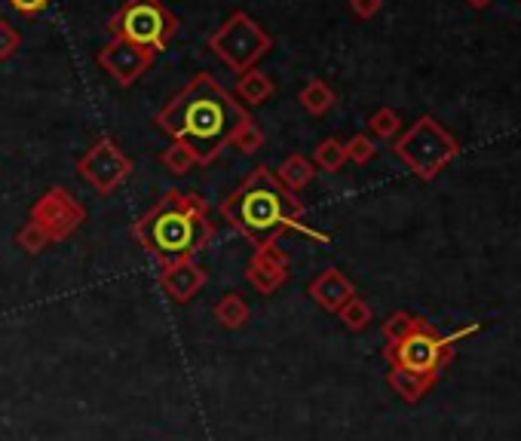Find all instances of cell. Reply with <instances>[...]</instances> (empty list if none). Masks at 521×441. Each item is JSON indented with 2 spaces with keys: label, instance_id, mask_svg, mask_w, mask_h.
I'll return each mask as SVG.
<instances>
[{
  "label": "cell",
  "instance_id": "obj_27",
  "mask_svg": "<svg viewBox=\"0 0 521 441\" xmlns=\"http://www.w3.org/2000/svg\"><path fill=\"white\" fill-rule=\"evenodd\" d=\"M19 46H22V34L7 19H0V62H10L19 53Z\"/></svg>",
  "mask_w": 521,
  "mask_h": 441
},
{
  "label": "cell",
  "instance_id": "obj_23",
  "mask_svg": "<svg viewBox=\"0 0 521 441\" xmlns=\"http://www.w3.org/2000/svg\"><path fill=\"white\" fill-rule=\"evenodd\" d=\"M230 147H236L240 154H258L261 147H264V132L255 120H246L240 129H236L230 135Z\"/></svg>",
  "mask_w": 521,
  "mask_h": 441
},
{
  "label": "cell",
  "instance_id": "obj_2",
  "mask_svg": "<svg viewBox=\"0 0 521 441\" xmlns=\"http://www.w3.org/2000/svg\"><path fill=\"white\" fill-rule=\"evenodd\" d=\"M221 215L224 221L246 236L255 252L258 249H270V245L279 242V236L286 230H301L313 239H328L316 230H310L301 218H304V206L295 193H289L276 181V175L267 166H255L240 187H233L224 203H221Z\"/></svg>",
  "mask_w": 521,
  "mask_h": 441
},
{
  "label": "cell",
  "instance_id": "obj_1",
  "mask_svg": "<svg viewBox=\"0 0 521 441\" xmlns=\"http://www.w3.org/2000/svg\"><path fill=\"white\" fill-rule=\"evenodd\" d=\"M246 120H252V114L206 71L187 80L154 117L160 132L191 147L200 166L215 163L230 144V135Z\"/></svg>",
  "mask_w": 521,
  "mask_h": 441
},
{
  "label": "cell",
  "instance_id": "obj_16",
  "mask_svg": "<svg viewBox=\"0 0 521 441\" xmlns=\"http://www.w3.org/2000/svg\"><path fill=\"white\" fill-rule=\"evenodd\" d=\"M273 175H276V181L286 187L289 193H301L316 178V166L304 154H289L286 160L279 163V169Z\"/></svg>",
  "mask_w": 521,
  "mask_h": 441
},
{
  "label": "cell",
  "instance_id": "obj_29",
  "mask_svg": "<svg viewBox=\"0 0 521 441\" xmlns=\"http://www.w3.org/2000/svg\"><path fill=\"white\" fill-rule=\"evenodd\" d=\"M384 0H350V10L356 19H374L377 13H381Z\"/></svg>",
  "mask_w": 521,
  "mask_h": 441
},
{
  "label": "cell",
  "instance_id": "obj_17",
  "mask_svg": "<svg viewBox=\"0 0 521 441\" xmlns=\"http://www.w3.org/2000/svg\"><path fill=\"white\" fill-rule=\"evenodd\" d=\"M301 108L307 111V114H313V117H322V114H328L331 108H335V102H338V95H335V89H331L325 80H319V77H313V80H307V86L301 89Z\"/></svg>",
  "mask_w": 521,
  "mask_h": 441
},
{
  "label": "cell",
  "instance_id": "obj_9",
  "mask_svg": "<svg viewBox=\"0 0 521 441\" xmlns=\"http://www.w3.org/2000/svg\"><path fill=\"white\" fill-rule=\"evenodd\" d=\"M135 163L120 151L111 135H102L89 151L77 160V172L96 187L99 193H114L129 175Z\"/></svg>",
  "mask_w": 521,
  "mask_h": 441
},
{
  "label": "cell",
  "instance_id": "obj_11",
  "mask_svg": "<svg viewBox=\"0 0 521 441\" xmlns=\"http://www.w3.org/2000/svg\"><path fill=\"white\" fill-rule=\"evenodd\" d=\"M292 267H289V255L279 249V245H270V249H258L252 255V261L246 264V282L258 291V294H273L282 285L289 282Z\"/></svg>",
  "mask_w": 521,
  "mask_h": 441
},
{
  "label": "cell",
  "instance_id": "obj_12",
  "mask_svg": "<svg viewBox=\"0 0 521 441\" xmlns=\"http://www.w3.org/2000/svg\"><path fill=\"white\" fill-rule=\"evenodd\" d=\"M206 282H209V273L194 258L160 267V288L166 291V298L172 304H191Z\"/></svg>",
  "mask_w": 521,
  "mask_h": 441
},
{
  "label": "cell",
  "instance_id": "obj_20",
  "mask_svg": "<svg viewBox=\"0 0 521 441\" xmlns=\"http://www.w3.org/2000/svg\"><path fill=\"white\" fill-rule=\"evenodd\" d=\"M338 319L344 322V328L347 331H365L368 325H371V319H374V313H371V307H368V301H362L359 294H353V298L338 310Z\"/></svg>",
  "mask_w": 521,
  "mask_h": 441
},
{
  "label": "cell",
  "instance_id": "obj_24",
  "mask_svg": "<svg viewBox=\"0 0 521 441\" xmlns=\"http://www.w3.org/2000/svg\"><path fill=\"white\" fill-rule=\"evenodd\" d=\"M16 245L25 252V255H40L46 245H50V236L43 233V227H37L34 221H25L19 230H16Z\"/></svg>",
  "mask_w": 521,
  "mask_h": 441
},
{
  "label": "cell",
  "instance_id": "obj_15",
  "mask_svg": "<svg viewBox=\"0 0 521 441\" xmlns=\"http://www.w3.org/2000/svg\"><path fill=\"white\" fill-rule=\"evenodd\" d=\"M436 380H439V374H414V371H402V368H390V374H387L390 389L408 405H417L426 392L436 386Z\"/></svg>",
  "mask_w": 521,
  "mask_h": 441
},
{
  "label": "cell",
  "instance_id": "obj_30",
  "mask_svg": "<svg viewBox=\"0 0 521 441\" xmlns=\"http://www.w3.org/2000/svg\"><path fill=\"white\" fill-rule=\"evenodd\" d=\"M466 4H469L472 10H485V7L491 4V0H466Z\"/></svg>",
  "mask_w": 521,
  "mask_h": 441
},
{
  "label": "cell",
  "instance_id": "obj_5",
  "mask_svg": "<svg viewBox=\"0 0 521 441\" xmlns=\"http://www.w3.org/2000/svg\"><path fill=\"white\" fill-rule=\"evenodd\" d=\"M393 154L420 181H433L445 166H451L460 157V144L436 117H420L396 138Z\"/></svg>",
  "mask_w": 521,
  "mask_h": 441
},
{
  "label": "cell",
  "instance_id": "obj_10",
  "mask_svg": "<svg viewBox=\"0 0 521 441\" xmlns=\"http://www.w3.org/2000/svg\"><path fill=\"white\" fill-rule=\"evenodd\" d=\"M154 53H148V49H141L135 43H126V40H108L102 49H99V56L96 62L102 65V71L120 83V86H132L138 83L141 77H145L151 68H154Z\"/></svg>",
  "mask_w": 521,
  "mask_h": 441
},
{
  "label": "cell",
  "instance_id": "obj_6",
  "mask_svg": "<svg viewBox=\"0 0 521 441\" xmlns=\"http://www.w3.org/2000/svg\"><path fill=\"white\" fill-rule=\"evenodd\" d=\"M206 43L212 49V56L224 62L233 74L252 71L273 49V37L243 10H233L230 19L218 25Z\"/></svg>",
  "mask_w": 521,
  "mask_h": 441
},
{
  "label": "cell",
  "instance_id": "obj_19",
  "mask_svg": "<svg viewBox=\"0 0 521 441\" xmlns=\"http://www.w3.org/2000/svg\"><path fill=\"white\" fill-rule=\"evenodd\" d=\"M316 169H322V172H341L344 169V163H347V147H344V141H338V138H325V141H319L316 147H313V160H310Z\"/></svg>",
  "mask_w": 521,
  "mask_h": 441
},
{
  "label": "cell",
  "instance_id": "obj_26",
  "mask_svg": "<svg viewBox=\"0 0 521 441\" xmlns=\"http://www.w3.org/2000/svg\"><path fill=\"white\" fill-rule=\"evenodd\" d=\"M347 160L350 163H356V166H365V163H371L374 160V154H377V147H374V141H371V135H365V132H356L347 144Z\"/></svg>",
  "mask_w": 521,
  "mask_h": 441
},
{
  "label": "cell",
  "instance_id": "obj_7",
  "mask_svg": "<svg viewBox=\"0 0 521 441\" xmlns=\"http://www.w3.org/2000/svg\"><path fill=\"white\" fill-rule=\"evenodd\" d=\"M384 359L390 362V368L414 374H439L454 359V343L445 334H439L436 325L423 319L408 337H402L399 343H387Z\"/></svg>",
  "mask_w": 521,
  "mask_h": 441
},
{
  "label": "cell",
  "instance_id": "obj_21",
  "mask_svg": "<svg viewBox=\"0 0 521 441\" xmlns=\"http://www.w3.org/2000/svg\"><path fill=\"white\" fill-rule=\"evenodd\" d=\"M160 163L172 172V175H187L194 166H197V157L191 154V147L181 144V141H172L166 151L160 154Z\"/></svg>",
  "mask_w": 521,
  "mask_h": 441
},
{
  "label": "cell",
  "instance_id": "obj_14",
  "mask_svg": "<svg viewBox=\"0 0 521 441\" xmlns=\"http://www.w3.org/2000/svg\"><path fill=\"white\" fill-rule=\"evenodd\" d=\"M273 92H276V83L270 80V74H264V71H258V68L240 74V80L233 83V95H236V102H240L243 108H246V105H249V108H258V105L270 102Z\"/></svg>",
  "mask_w": 521,
  "mask_h": 441
},
{
  "label": "cell",
  "instance_id": "obj_8",
  "mask_svg": "<svg viewBox=\"0 0 521 441\" xmlns=\"http://www.w3.org/2000/svg\"><path fill=\"white\" fill-rule=\"evenodd\" d=\"M28 221H34L37 227H43V233L50 236V242H65V239H71L83 227L86 206L77 200V196L68 187L56 184V187L46 190L40 200L31 206Z\"/></svg>",
  "mask_w": 521,
  "mask_h": 441
},
{
  "label": "cell",
  "instance_id": "obj_25",
  "mask_svg": "<svg viewBox=\"0 0 521 441\" xmlns=\"http://www.w3.org/2000/svg\"><path fill=\"white\" fill-rule=\"evenodd\" d=\"M423 319L420 316H414V313H405V310H396V313H390V319L384 322V337H387V343H399L402 337H408L417 325H420Z\"/></svg>",
  "mask_w": 521,
  "mask_h": 441
},
{
  "label": "cell",
  "instance_id": "obj_3",
  "mask_svg": "<svg viewBox=\"0 0 521 441\" xmlns=\"http://www.w3.org/2000/svg\"><path fill=\"white\" fill-rule=\"evenodd\" d=\"M132 236L160 267H166L203 252L215 239V221L200 193L166 190L160 203L132 224Z\"/></svg>",
  "mask_w": 521,
  "mask_h": 441
},
{
  "label": "cell",
  "instance_id": "obj_18",
  "mask_svg": "<svg viewBox=\"0 0 521 441\" xmlns=\"http://www.w3.org/2000/svg\"><path fill=\"white\" fill-rule=\"evenodd\" d=\"M249 316H252L249 304L243 301V294H236V291L224 294V298L215 304V319H218L221 328L236 331V328H243L249 322Z\"/></svg>",
  "mask_w": 521,
  "mask_h": 441
},
{
  "label": "cell",
  "instance_id": "obj_13",
  "mask_svg": "<svg viewBox=\"0 0 521 441\" xmlns=\"http://www.w3.org/2000/svg\"><path fill=\"white\" fill-rule=\"evenodd\" d=\"M307 294L313 298V304H319L322 310L338 313V310L353 298V294H356V285H353L338 267H328V270H322V273L310 282Z\"/></svg>",
  "mask_w": 521,
  "mask_h": 441
},
{
  "label": "cell",
  "instance_id": "obj_28",
  "mask_svg": "<svg viewBox=\"0 0 521 441\" xmlns=\"http://www.w3.org/2000/svg\"><path fill=\"white\" fill-rule=\"evenodd\" d=\"M7 4L19 13V16H25V19H34V16H40V13H46L50 10V4L53 0H7Z\"/></svg>",
  "mask_w": 521,
  "mask_h": 441
},
{
  "label": "cell",
  "instance_id": "obj_22",
  "mask_svg": "<svg viewBox=\"0 0 521 441\" xmlns=\"http://www.w3.org/2000/svg\"><path fill=\"white\" fill-rule=\"evenodd\" d=\"M368 129H371L374 138H384V141L399 138V135H402V117H399L393 108H377V111L368 117Z\"/></svg>",
  "mask_w": 521,
  "mask_h": 441
},
{
  "label": "cell",
  "instance_id": "obj_4",
  "mask_svg": "<svg viewBox=\"0 0 521 441\" xmlns=\"http://www.w3.org/2000/svg\"><path fill=\"white\" fill-rule=\"evenodd\" d=\"M105 31L114 40L135 43L157 56L181 31V19L163 4V0H123L120 10L108 19Z\"/></svg>",
  "mask_w": 521,
  "mask_h": 441
}]
</instances>
